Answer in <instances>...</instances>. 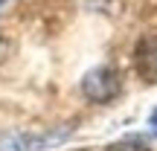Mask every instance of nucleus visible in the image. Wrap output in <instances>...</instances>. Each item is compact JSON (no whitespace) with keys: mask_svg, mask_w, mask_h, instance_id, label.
<instances>
[{"mask_svg":"<svg viewBox=\"0 0 157 151\" xmlns=\"http://www.w3.org/2000/svg\"><path fill=\"white\" fill-rule=\"evenodd\" d=\"M148 119H151V125H157V108L151 111V116H148Z\"/></svg>","mask_w":157,"mask_h":151,"instance_id":"39448f33","label":"nucleus"},{"mask_svg":"<svg viewBox=\"0 0 157 151\" xmlns=\"http://www.w3.org/2000/svg\"><path fill=\"white\" fill-rule=\"evenodd\" d=\"M82 93L90 102H96V105L113 102L122 93V78H119V73L113 67H93L82 78Z\"/></svg>","mask_w":157,"mask_h":151,"instance_id":"f03ea898","label":"nucleus"},{"mask_svg":"<svg viewBox=\"0 0 157 151\" xmlns=\"http://www.w3.org/2000/svg\"><path fill=\"white\" fill-rule=\"evenodd\" d=\"M3 3H6V0H0V6H3Z\"/></svg>","mask_w":157,"mask_h":151,"instance_id":"423d86ee","label":"nucleus"},{"mask_svg":"<svg viewBox=\"0 0 157 151\" xmlns=\"http://www.w3.org/2000/svg\"><path fill=\"white\" fill-rule=\"evenodd\" d=\"M105 151H151V148L143 145V142H137V140H122V142H113V145H108Z\"/></svg>","mask_w":157,"mask_h":151,"instance_id":"20e7f679","label":"nucleus"},{"mask_svg":"<svg viewBox=\"0 0 157 151\" xmlns=\"http://www.w3.org/2000/svg\"><path fill=\"white\" fill-rule=\"evenodd\" d=\"M134 70L143 81L157 84V35H143L134 50Z\"/></svg>","mask_w":157,"mask_h":151,"instance_id":"7ed1b4c3","label":"nucleus"},{"mask_svg":"<svg viewBox=\"0 0 157 151\" xmlns=\"http://www.w3.org/2000/svg\"><path fill=\"white\" fill-rule=\"evenodd\" d=\"M73 134L70 128H50V131H9L0 134V151H44L56 148Z\"/></svg>","mask_w":157,"mask_h":151,"instance_id":"f257e3e1","label":"nucleus"}]
</instances>
